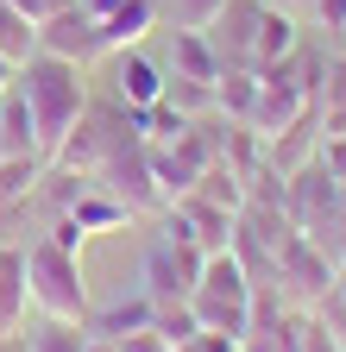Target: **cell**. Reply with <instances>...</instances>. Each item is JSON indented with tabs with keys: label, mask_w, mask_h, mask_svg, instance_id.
<instances>
[{
	"label": "cell",
	"mask_w": 346,
	"mask_h": 352,
	"mask_svg": "<svg viewBox=\"0 0 346 352\" xmlns=\"http://www.w3.org/2000/svg\"><path fill=\"white\" fill-rule=\"evenodd\" d=\"M13 88H19L25 107H32V126H38V157L51 164V157L63 151V139L76 132V120L89 113L82 63H63V57H51V51H32V57L19 63Z\"/></svg>",
	"instance_id": "cell-1"
},
{
	"label": "cell",
	"mask_w": 346,
	"mask_h": 352,
	"mask_svg": "<svg viewBox=\"0 0 346 352\" xmlns=\"http://www.w3.org/2000/svg\"><path fill=\"white\" fill-rule=\"evenodd\" d=\"M252 271H246V258L227 252H208L202 258V277L189 289V308H195V321L202 333H233V340H252Z\"/></svg>",
	"instance_id": "cell-2"
},
{
	"label": "cell",
	"mask_w": 346,
	"mask_h": 352,
	"mask_svg": "<svg viewBox=\"0 0 346 352\" xmlns=\"http://www.w3.org/2000/svg\"><path fill=\"white\" fill-rule=\"evenodd\" d=\"M25 289H32V308L45 321H89V283H82V258L63 252L57 239H38L25 252Z\"/></svg>",
	"instance_id": "cell-3"
},
{
	"label": "cell",
	"mask_w": 346,
	"mask_h": 352,
	"mask_svg": "<svg viewBox=\"0 0 346 352\" xmlns=\"http://www.w3.org/2000/svg\"><path fill=\"white\" fill-rule=\"evenodd\" d=\"M202 258L208 252H195L189 239H158L151 252H145V296L151 302H189V289H195V277H202Z\"/></svg>",
	"instance_id": "cell-4"
},
{
	"label": "cell",
	"mask_w": 346,
	"mask_h": 352,
	"mask_svg": "<svg viewBox=\"0 0 346 352\" xmlns=\"http://www.w3.org/2000/svg\"><path fill=\"white\" fill-rule=\"evenodd\" d=\"M233 208L221 201H208V195H177V214H170V239H189L195 252H227L233 245Z\"/></svg>",
	"instance_id": "cell-5"
},
{
	"label": "cell",
	"mask_w": 346,
	"mask_h": 352,
	"mask_svg": "<svg viewBox=\"0 0 346 352\" xmlns=\"http://www.w3.org/2000/svg\"><path fill=\"white\" fill-rule=\"evenodd\" d=\"M38 51H51L63 63H82V69H89L101 57V25H95V13H82V7L51 13L45 25H38Z\"/></svg>",
	"instance_id": "cell-6"
},
{
	"label": "cell",
	"mask_w": 346,
	"mask_h": 352,
	"mask_svg": "<svg viewBox=\"0 0 346 352\" xmlns=\"http://www.w3.org/2000/svg\"><path fill=\"white\" fill-rule=\"evenodd\" d=\"M164 69L139 51V44H133V51H113V101L126 107V113H139V107H151V101H164Z\"/></svg>",
	"instance_id": "cell-7"
},
{
	"label": "cell",
	"mask_w": 346,
	"mask_h": 352,
	"mask_svg": "<svg viewBox=\"0 0 346 352\" xmlns=\"http://www.w3.org/2000/svg\"><path fill=\"white\" fill-rule=\"evenodd\" d=\"M158 13H164L158 0H120V7H113L107 19H95V25H101V57L145 44V32H158Z\"/></svg>",
	"instance_id": "cell-8"
},
{
	"label": "cell",
	"mask_w": 346,
	"mask_h": 352,
	"mask_svg": "<svg viewBox=\"0 0 346 352\" xmlns=\"http://www.w3.org/2000/svg\"><path fill=\"white\" fill-rule=\"evenodd\" d=\"M221 51H214V38L208 32H189V25H177L170 32V76H183V82H221Z\"/></svg>",
	"instance_id": "cell-9"
},
{
	"label": "cell",
	"mask_w": 346,
	"mask_h": 352,
	"mask_svg": "<svg viewBox=\"0 0 346 352\" xmlns=\"http://www.w3.org/2000/svg\"><path fill=\"white\" fill-rule=\"evenodd\" d=\"M258 13H265V0H227V13L208 25L214 51H221V63H252V32H258Z\"/></svg>",
	"instance_id": "cell-10"
},
{
	"label": "cell",
	"mask_w": 346,
	"mask_h": 352,
	"mask_svg": "<svg viewBox=\"0 0 346 352\" xmlns=\"http://www.w3.org/2000/svg\"><path fill=\"white\" fill-rule=\"evenodd\" d=\"M57 214H69L82 233H113V227H126V220H133V201H120V195H107L101 183H89V189H76Z\"/></svg>",
	"instance_id": "cell-11"
},
{
	"label": "cell",
	"mask_w": 346,
	"mask_h": 352,
	"mask_svg": "<svg viewBox=\"0 0 346 352\" xmlns=\"http://www.w3.org/2000/svg\"><path fill=\"white\" fill-rule=\"evenodd\" d=\"M158 321V302L151 296H133V302H107V308H89V321H82V327H89L95 340H126V333H139V327H151Z\"/></svg>",
	"instance_id": "cell-12"
},
{
	"label": "cell",
	"mask_w": 346,
	"mask_h": 352,
	"mask_svg": "<svg viewBox=\"0 0 346 352\" xmlns=\"http://www.w3.org/2000/svg\"><path fill=\"white\" fill-rule=\"evenodd\" d=\"M32 308V289H25V252L0 245V333H13Z\"/></svg>",
	"instance_id": "cell-13"
},
{
	"label": "cell",
	"mask_w": 346,
	"mask_h": 352,
	"mask_svg": "<svg viewBox=\"0 0 346 352\" xmlns=\"http://www.w3.org/2000/svg\"><path fill=\"white\" fill-rule=\"evenodd\" d=\"M0 151L7 157H38V126H32V107L19 88L0 95Z\"/></svg>",
	"instance_id": "cell-14"
},
{
	"label": "cell",
	"mask_w": 346,
	"mask_h": 352,
	"mask_svg": "<svg viewBox=\"0 0 346 352\" xmlns=\"http://www.w3.org/2000/svg\"><path fill=\"white\" fill-rule=\"evenodd\" d=\"M283 57H296V19L290 13H258V32H252V63L258 69H277Z\"/></svg>",
	"instance_id": "cell-15"
},
{
	"label": "cell",
	"mask_w": 346,
	"mask_h": 352,
	"mask_svg": "<svg viewBox=\"0 0 346 352\" xmlns=\"http://www.w3.org/2000/svg\"><path fill=\"white\" fill-rule=\"evenodd\" d=\"M38 51V19H25L13 0H0V57L7 63H25Z\"/></svg>",
	"instance_id": "cell-16"
},
{
	"label": "cell",
	"mask_w": 346,
	"mask_h": 352,
	"mask_svg": "<svg viewBox=\"0 0 346 352\" xmlns=\"http://www.w3.org/2000/svg\"><path fill=\"white\" fill-rule=\"evenodd\" d=\"M45 176V157H0V201H25Z\"/></svg>",
	"instance_id": "cell-17"
},
{
	"label": "cell",
	"mask_w": 346,
	"mask_h": 352,
	"mask_svg": "<svg viewBox=\"0 0 346 352\" xmlns=\"http://www.w3.org/2000/svg\"><path fill=\"white\" fill-rule=\"evenodd\" d=\"M25 352H89V327H76V321H45V327L25 340Z\"/></svg>",
	"instance_id": "cell-18"
},
{
	"label": "cell",
	"mask_w": 346,
	"mask_h": 352,
	"mask_svg": "<svg viewBox=\"0 0 346 352\" xmlns=\"http://www.w3.org/2000/svg\"><path fill=\"white\" fill-rule=\"evenodd\" d=\"M170 346H189L195 333H202V321H195V308L189 302H158V321H151Z\"/></svg>",
	"instance_id": "cell-19"
},
{
	"label": "cell",
	"mask_w": 346,
	"mask_h": 352,
	"mask_svg": "<svg viewBox=\"0 0 346 352\" xmlns=\"http://www.w3.org/2000/svg\"><path fill=\"white\" fill-rule=\"evenodd\" d=\"M214 101L233 107V113L246 120V113H252V101H258V76H246V69H221V82H214Z\"/></svg>",
	"instance_id": "cell-20"
},
{
	"label": "cell",
	"mask_w": 346,
	"mask_h": 352,
	"mask_svg": "<svg viewBox=\"0 0 346 352\" xmlns=\"http://www.w3.org/2000/svg\"><path fill=\"white\" fill-rule=\"evenodd\" d=\"M221 13H227V0H177V25H189V32H208Z\"/></svg>",
	"instance_id": "cell-21"
},
{
	"label": "cell",
	"mask_w": 346,
	"mask_h": 352,
	"mask_svg": "<svg viewBox=\"0 0 346 352\" xmlns=\"http://www.w3.org/2000/svg\"><path fill=\"white\" fill-rule=\"evenodd\" d=\"M113 346H120V352H177L158 327H139V333H126V340H113Z\"/></svg>",
	"instance_id": "cell-22"
},
{
	"label": "cell",
	"mask_w": 346,
	"mask_h": 352,
	"mask_svg": "<svg viewBox=\"0 0 346 352\" xmlns=\"http://www.w3.org/2000/svg\"><path fill=\"white\" fill-rule=\"evenodd\" d=\"M13 7H19L25 19H38V25H45L51 13H63V7H76V0H13Z\"/></svg>",
	"instance_id": "cell-23"
},
{
	"label": "cell",
	"mask_w": 346,
	"mask_h": 352,
	"mask_svg": "<svg viewBox=\"0 0 346 352\" xmlns=\"http://www.w3.org/2000/svg\"><path fill=\"white\" fill-rule=\"evenodd\" d=\"M315 7H321V19H327L334 32H346V0H315Z\"/></svg>",
	"instance_id": "cell-24"
},
{
	"label": "cell",
	"mask_w": 346,
	"mask_h": 352,
	"mask_svg": "<svg viewBox=\"0 0 346 352\" xmlns=\"http://www.w3.org/2000/svg\"><path fill=\"white\" fill-rule=\"evenodd\" d=\"M76 7H82V13H95V19H107V13L120 7V0H76Z\"/></svg>",
	"instance_id": "cell-25"
},
{
	"label": "cell",
	"mask_w": 346,
	"mask_h": 352,
	"mask_svg": "<svg viewBox=\"0 0 346 352\" xmlns=\"http://www.w3.org/2000/svg\"><path fill=\"white\" fill-rule=\"evenodd\" d=\"M327 101H346V63L334 69V88H327Z\"/></svg>",
	"instance_id": "cell-26"
},
{
	"label": "cell",
	"mask_w": 346,
	"mask_h": 352,
	"mask_svg": "<svg viewBox=\"0 0 346 352\" xmlns=\"http://www.w3.org/2000/svg\"><path fill=\"white\" fill-rule=\"evenodd\" d=\"M13 76H19V63H7V57H0V95L13 88Z\"/></svg>",
	"instance_id": "cell-27"
},
{
	"label": "cell",
	"mask_w": 346,
	"mask_h": 352,
	"mask_svg": "<svg viewBox=\"0 0 346 352\" xmlns=\"http://www.w3.org/2000/svg\"><path fill=\"white\" fill-rule=\"evenodd\" d=\"M327 296H340V308H346V264H340V283H334Z\"/></svg>",
	"instance_id": "cell-28"
},
{
	"label": "cell",
	"mask_w": 346,
	"mask_h": 352,
	"mask_svg": "<svg viewBox=\"0 0 346 352\" xmlns=\"http://www.w3.org/2000/svg\"><path fill=\"white\" fill-rule=\"evenodd\" d=\"M89 352H120V346H113V340H95V333H89Z\"/></svg>",
	"instance_id": "cell-29"
},
{
	"label": "cell",
	"mask_w": 346,
	"mask_h": 352,
	"mask_svg": "<svg viewBox=\"0 0 346 352\" xmlns=\"http://www.w3.org/2000/svg\"><path fill=\"white\" fill-rule=\"evenodd\" d=\"M0 352H19V346H7V340H0Z\"/></svg>",
	"instance_id": "cell-30"
},
{
	"label": "cell",
	"mask_w": 346,
	"mask_h": 352,
	"mask_svg": "<svg viewBox=\"0 0 346 352\" xmlns=\"http://www.w3.org/2000/svg\"><path fill=\"white\" fill-rule=\"evenodd\" d=\"M0 157H7V151H0Z\"/></svg>",
	"instance_id": "cell-31"
},
{
	"label": "cell",
	"mask_w": 346,
	"mask_h": 352,
	"mask_svg": "<svg viewBox=\"0 0 346 352\" xmlns=\"http://www.w3.org/2000/svg\"><path fill=\"white\" fill-rule=\"evenodd\" d=\"M340 38H346V32H340Z\"/></svg>",
	"instance_id": "cell-32"
}]
</instances>
